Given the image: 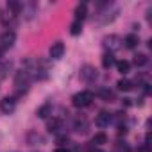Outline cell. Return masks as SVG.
Here are the masks:
<instances>
[{
	"mask_svg": "<svg viewBox=\"0 0 152 152\" xmlns=\"http://www.w3.org/2000/svg\"><path fill=\"white\" fill-rule=\"evenodd\" d=\"M132 63H134L136 66H145V64L148 63V57H147L145 54H136L134 59H132Z\"/></svg>",
	"mask_w": 152,
	"mask_h": 152,
	"instance_id": "obj_18",
	"label": "cell"
},
{
	"mask_svg": "<svg viewBox=\"0 0 152 152\" xmlns=\"http://www.w3.org/2000/svg\"><path fill=\"white\" fill-rule=\"evenodd\" d=\"M73 131L84 134V132L88 131V122H86V118H77V120H75V124H73Z\"/></svg>",
	"mask_w": 152,
	"mask_h": 152,
	"instance_id": "obj_10",
	"label": "cell"
},
{
	"mask_svg": "<svg viewBox=\"0 0 152 152\" xmlns=\"http://www.w3.org/2000/svg\"><path fill=\"white\" fill-rule=\"evenodd\" d=\"M115 64H116V70H118L122 75L129 73V70H131V63H129V61H125V59H122V61H116Z\"/></svg>",
	"mask_w": 152,
	"mask_h": 152,
	"instance_id": "obj_12",
	"label": "cell"
},
{
	"mask_svg": "<svg viewBox=\"0 0 152 152\" xmlns=\"http://www.w3.org/2000/svg\"><path fill=\"white\" fill-rule=\"evenodd\" d=\"M38 141H43V136L38 134V132H29L27 134V143L29 145H36Z\"/></svg>",
	"mask_w": 152,
	"mask_h": 152,
	"instance_id": "obj_20",
	"label": "cell"
},
{
	"mask_svg": "<svg viewBox=\"0 0 152 152\" xmlns=\"http://www.w3.org/2000/svg\"><path fill=\"white\" fill-rule=\"evenodd\" d=\"M116 61H115V57H113V54H109V52H106L104 56H102V66L107 70V68H111L113 64H115Z\"/></svg>",
	"mask_w": 152,
	"mask_h": 152,
	"instance_id": "obj_15",
	"label": "cell"
},
{
	"mask_svg": "<svg viewBox=\"0 0 152 152\" xmlns=\"http://www.w3.org/2000/svg\"><path fill=\"white\" fill-rule=\"evenodd\" d=\"M99 95H100L106 102H113V100H115L113 91H109V90H106V88H100V90H99Z\"/></svg>",
	"mask_w": 152,
	"mask_h": 152,
	"instance_id": "obj_19",
	"label": "cell"
},
{
	"mask_svg": "<svg viewBox=\"0 0 152 152\" xmlns=\"http://www.w3.org/2000/svg\"><path fill=\"white\" fill-rule=\"evenodd\" d=\"M91 143H93V145H99V147H100V145H106V143H107V134H106V132H97V134L91 138Z\"/></svg>",
	"mask_w": 152,
	"mask_h": 152,
	"instance_id": "obj_13",
	"label": "cell"
},
{
	"mask_svg": "<svg viewBox=\"0 0 152 152\" xmlns=\"http://www.w3.org/2000/svg\"><path fill=\"white\" fill-rule=\"evenodd\" d=\"M73 15H75V20H77V22H83L88 16V6H86V2H83V4H79L77 7H75Z\"/></svg>",
	"mask_w": 152,
	"mask_h": 152,
	"instance_id": "obj_9",
	"label": "cell"
},
{
	"mask_svg": "<svg viewBox=\"0 0 152 152\" xmlns=\"http://www.w3.org/2000/svg\"><path fill=\"white\" fill-rule=\"evenodd\" d=\"M79 77H81V81H84V83H93V81L99 77L97 68H95V66H91V64H84V66L81 68Z\"/></svg>",
	"mask_w": 152,
	"mask_h": 152,
	"instance_id": "obj_4",
	"label": "cell"
},
{
	"mask_svg": "<svg viewBox=\"0 0 152 152\" xmlns=\"http://www.w3.org/2000/svg\"><path fill=\"white\" fill-rule=\"evenodd\" d=\"M68 141H70V140H68V138H66V136H59V138H57V143H59V145H61V147H64V145H66V143H68Z\"/></svg>",
	"mask_w": 152,
	"mask_h": 152,
	"instance_id": "obj_24",
	"label": "cell"
},
{
	"mask_svg": "<svg viewBox=\"0 0 152 152\" xmlns=\"http://www.w3.org/2000/svg\"><path fill=\"white\" fill-rule=\"evenodd\" d=\"M81 32H83V22L73 20L72 25H70V34H72V36H79Z\"/></svg>",
	"mask_w": 152,
	"mask_h": 152,
	"instance_id": "obj_14",
	"label": "cell"
},
{
	"mask_svg": "<svg viewBox=\"0 0 152 152\" xmlns=\"http://www.w3.org/2000/svg\"><path fill=\"white\" fill-rule=\"evenodd\" d=\"M63 54H64V43H63V41L52 43V47H50V57H52V59H61Z\"/></svg>",
	"mask_w": 152,
	"mask_h": 152,
	"instance_id": "obj_7",
	"label": "cell"
},
{
	"mask_svg": "<svg viewBox=\"0 0 152 152\" xmlns=\"http://www.w3.org/2000/svg\"><path fill=\"white\" fill-rule=\"evenodd\" d=\"M102 45H104V48L109 50V54H113L115 50H118V48L122 47V39H120V36H116V34H109V36H106V38L102 39Z\"/></svg>",
	"mask_w": 152,
	"mask_h": 152,
	"instance_id": "obj_3",
	"label": "cell"
},
{
	"mask_svg": "<svg viewBox=\"0 0 152 152\" xmlns=\"http://www.w3.org/2000/svg\"><path fill=\"white\" fill-rule=\"evenodd\" d=\"M15 41H16V34H15V31H6V32L2 34V38H0L2 48H9V47H13Z\"/></svg>",
	"mask_w": 152,
	"mask_h": 152,
	"instance_id": "obj_6",
	"label": "cell"
},
{
	"mask_svg": "<svg viewBox=\"0 0 152 152\" xmlns=\"http://www.w3.org/2000/svg\"><path fill=\"white\" fill-rule=\"evenodd\" d=\"M111 113H107V111H102V113H99L97 115V118H95V124L99 125V127H107L109 125V122H111Z\"/></svg>",
	"mask_w": 152,
	"mask_h": 152,
	"instance_id": "obj_8",
	"label": "cell"
},
{
	"mask_svg": "<svg viewBox=\"0 0 152 152\" xmlns=\"http://www.w3.org/2000/svg\"><path fill=\"white\" fill-rule=\"evenodd\" d=\"M15 86L18 90V95H22L23 91H27V86H29V73L25 70H18L15 73Z\"/></svg>",
	"mask_w": 152,
	"mask_h": 152,
	"instance_id": "obj_2",
	"label": "cell"
},
{
	"mask_svg": "<svg viewBox=\"0 0 152 152\" xmlns=\"http://www.w3.org/2000/svg\"><path fill=\"white\" fill-rule=\"evenodd\" d=\"M116 88H118L120 91H129V90H132V83H131L129 79H120V81L116 83Z\"/></svg>",
	"mask_w": 152,
	"mask_h": 152,
	"instance_id": "obj_17",
	"label": "cell"
},
{
	"mask_svg": "<svg viewBox=\"0 0 152 152\" xmlns=\"http://www.w3.org/2000/svg\"><path fill=\"white\" fill-rule=\"evenodd\" d=\"M116 148H118V152H131V147H129L125 141H124V143H122V141L116 143Z\"/></svg>",
	"mask_w": 152,
	"mask_h": 152,
	"instance_id": "obj_23",
	"label": "cell"
},
{
	"mask_svg": "<svg viewBox=\"0 0 152 152\" xmlns=\"http://www.w3.org/2000/svg\"><path fill=\"white\" fill-rule=\"evenodd\" d=\"M54 152H72V150H68L66 147H59V148H56Z\"/></svg>",
	"mask_w": 152,
	"mask_h": 152,
	"instance_id": "obj_25",
	"label": "cell"
},
{
	"mask_svg": "<svg viewBox=\"0 0 152 152\" xmlns=\"http://www.w3.org/2000/svg\"><path fill=\"white\" fill-rule=\"evenodd\" d=\"M124 43H125V47H127V48H134V47H138L140 38H138L136 34H129V36H125Z\"/></svg>",
	"mask_w": 152,
	"mask_h": 152,
	"instance_id": "obj_11",
	"label": "cell"
},
{
	"mask_svg": "<svg viewBox=\"0 0 152 152\" xmlns=\"http://www.w3.org/2000/svg\"><path fill=\"white\" fill-rule=\"evenodd\" d=\"M7 9H11L13 15H20V11H22V4H20V2H15V0H9V2H7Z\"/></svg>",
	"mask_w": 152,
	"mask_h": 152,
	"instance_id": "obj_21",
	"label": "cell"
},
{
	"mask_svg": "<svg viewBox=\"0 0 152 152\" xmlns=\"http://www.w3.org/2000/svg\"><path fill=\"white\" fill-rule=\"evenodd\" d=\"M50 111H52V106L47 102V104H43V106L36 111V115H38V118H47V116L50 115Z\"/></svg>",
	"mask_w": 152,
	"mask_h": 152,
	"instance_id": "obj_16",
	"label": "cell"
},
{
	"mask_svg": "<svg viewBox=\"0 0 152 152\" xmlns=\"http://www.w3.org/2000/svg\"><path fill=\"white\" fill-rule=\"evenodd\" d=\"M93 99H95L93 91L84 90V91H79V93H75V95L72 97V104H73L75 107H88V106L93 102Z\"/></svg>",
	"mask_w": 152,
	"mask_h": 152,
	"instance_id": "obj_1",
	"label": "cell"
},
{
	"mask_svg": "<svg viewBox=\"0 0 152 152\" xmlns=\"http://www.w3.org/2000/svg\"><path fill=\"white\" fill-rule=\"evenodd\" d=\"M47 127H48V131H50V132H57V131H59V127H61V122H59L57 118H52V120H48Z\"/></svg>",
	"mask_w": 152,
	"mask_h": 152,
	"instance_id": "obj_22",
	"label": "cell"
},
{
	"mask_svg": "<svg viewBox=\"0 0 152 152\" xmlns=\"http://www.w3.org/2000/svg\"><path fill=\"white\" fill-rule=\"evenodd\" d=\"M0 109H2V113H6V115H11L16 109V99L15 97H4L0 100Z\"/></svg>",
	"mask_w": 152,
	"mask_h": 152,
	"instance_id": "obj_5",
	"label": "cell"
}]
</instances>
